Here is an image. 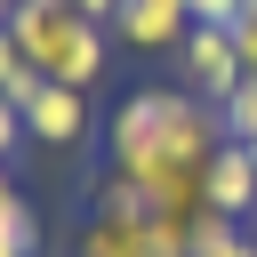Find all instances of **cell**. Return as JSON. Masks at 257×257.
Segmentation results:
<instances>
[{"instance_id":"11","label":"cell","mask_w":257,"mask_h":257,"mask_svg":"<svg viewBox=\"0 0 257 257\" xmlns=\"http://www.w3.org/2000/svg\"><path fill=\"white\" fill-rule=\"evenodd\" d=\"M217 120H225V137H233V145H249V153H257V80H241V88L217 104Z\"/></svg>"},{"instance_id":"17","label":"cell","mask_w":257,"mask_h":257,"mask_svg":"<svg viewBox=\"0 0 257 257\" xmlns=\"http://www.w3.org/2000/svg\"><path fill=\"white\" fill-rule=\"evenodd\" d=\"M16 201H24V193H16V177H8V161H0V217H8Z\"/></svg>"},{"instance_id":"9","label":"cell","mask_w":257,"mask_h":257,"mask_svg":"<svg viewBox=\"0 0 257 257\" xmlns=\"http://www.w3.org/2000/svg\"><path fill=\"white\" fill-rule=\"evenodd\" d=\"M88 193H96V209H104V217H153V193H145L137 177H120V169H104Z\"/></svg>"},{"instance_id":"15","label":"cell","mask_w":257,"mask_h":257,"mask_svg":"<svg viewBox=\"0 0 257 257\" xmlns=\"http://www.w3.org/2000/svg\"><path fill=\"white\" fill-rule=\"evenodd\" d=\"M16 145H24V112H16V104H8V96H0V161H8V153H16Z\"/></svg>"},{"instance_id":"8","label":"cell","mask_w":257,"mask_h":257,"mask_svg":"<svg viewBox=\"0 0 257 257\" xmlns=\"http://www.w3.org/2000/svg\"><path fill=\"white\" fill-rule=\"evenodd\" d=\"M185 257H257V241H249L233 217L201 209V217H193V241H185Z\"/></svg>"},{"instance_id":"2","label":"cell","mask_w":257,"mask_h":257,"mask_svg":"<svg viewBox=\"0 0 257 257\" xmlns=\"http://www.w3.org/2000/svg\"><path fill=\"white\" fill-rule=\"evenodd\" d=\"M8 40L24 48V64L40 80H64V88H96L104 64H112V32L96 16H80L72 0H16L8 8Z\"/></svg>"},{"instance_id":"13","label":"cell","mask_w":257,"mask_h":257,"mask_svg":"<svg viewBox=\"0 0 257 257\" xmlns=\"http://www.w3.org/2000/svg\"><path fill=\"white\" fill-rule=\"evenodd\" d=\"M225 32H233V48H241V72L257 80V0H249V8H241V16L225 24Z\"/></svg>"},{"instance_id":"4","label":"cell","mask_w":257,"mask_h":257,"mask_svg":"<svg viewBox=\"0 0 257 257\" xmlns=\"http://www.w3.org/2000/svg\"><path fill=\"white\" fill-rule=\"evenodd\" d=\"M24 137L48 145V153H72L88 137V88H64V80H40L24 96Z\"/></svg>"},{"instance_id":"3","label":"cell","mask_w":257,"mask_h":257,"mask_svg":"<svg viewBox=\"0 0 257 257\" xmlns=\"http://www.w3.org/2000/svg\"><path fill=\"white\" fill-rule=\"evenodd\" d=\"M185 96H201V104H225L249 72H241V48H233V32L225 24H193L185 32Z\"/></svg>"},{"instance_id":"7","label":"cell","mask_w":257,"mask_h":257,"mask_svg":"<svg viewBox=\"0 0 257 257\" xmlns=\"http://www.w3.org/2000/svg\"><path fill=\"white\" fill-rule=\"evenodd\" d=\"M72 257H161L153 249V217H104V209H88Z\"/></svg>"},{"instance_id":"6","label":"cell","mask_w":257,"mask_h":257,"mask_svg":"<svg viewBox=\"0 0 257 257\" xmlns=\"http://www.w3.org/2000/svg\"><path fill=\"white\" fill-rule=\"evenodd\" d=\"M201 193H209V209H217V217H233V225H241V217L257 209V153L225 137V145L209 153V169H201Z\"/></svg>"},{"instance_id":"1","label":"cell","mask_w":257,"mask_h":257,"mask_svg":"<svg viewBox=\"0 0 257 257\" xmlns=\"http://www.w3.org/2000/svg\"><path fill=\"white\" fill-rule=\"evenodd\" d=\"M217 145H225L217 104H201V96H185V88H137V96H120V112L104 120L112 169L137 177V185L153 193V217H169L185 241H193V217L209 209L201 169H209Z\"/></svg>"},{"instance_id":"16","label":"cell","mask_w":257,"mask_h":257,"mask_svg":"<svg viewBox=\"0 0 257 257\" xmlns=\"http://www.w3.org/2000/svg\"><path fill=\"white\" fill-rule=\"evenodd\" d=\"M72 8H80V16H96V24H112V16H120V0H72Z\"/></svg>"},{"instance_id":"18","label":"cell","mask_w":257,"mask_h":257,"mask_svg":"<svg viewBox=\"0 0 257 257\" xmlns=\"http://www.w3.org/2000/svg\"><path fill=\"white\" fill-rule=\"evenodd\" d=\"M8 8H16V0H0V24H8Z\"/></svg>"},{"instance_id":"14","label":"cell","mask_w":257,"mask_h":257,"mask_svg":"<svg viewBox=\"0 0 257 257\" xmlns=\"http://www.w3.org/2000/svg\"><path fill=\"white\" fill-rule=\"evenodd\" d=\"M185 8H193V24H233L249 0H185Z\"/></svg>"},{"instance_id":"5","label":"cell","mask_w":257,"mask_h":257,"mask_svg":"<svg viewBox=\"0 0 257 257\" xmlns=\"http://www.w3.org/2000/svg\"><path fill=\"white\" fill-rule=\"evenodd\" d=\"M120 48H137V56H161V48H185V32H193V8L185 0H120V16L104 24Z\"/></svg>"},{"instance_id":"12","label":"cell","mask_w":257,"mask_h":257,"mask_svg":"<svg viewBox=\"0 0 257 257\" xmlns=\"http://www.w3.org/2000/svg\"><path fill=\"white\" fill-rule=\"evenodd\" d=\"M0 257H40V209L32 201H16L0 217Z\"/></svg>"},{"instance_id":"10","label":"cell","mask_w":257,"mask_h":257,"mask_svg":"<svg viewBox=\"0 0 257 257\" xmlns=\"http://www.w3.org/2000/svg\"><path fill=\"white\" fill-rule=\"evenodd\" d=\"M32 88H40V72L24 64V48H16V40H8V24H0V96L24 112V96H32Z\"/></svg>"}]
</instances>
